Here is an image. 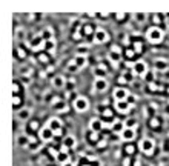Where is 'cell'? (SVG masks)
<instances>
[{
	"mask_svg": "<svg viewBox=\"0 0 169 166\" xmlns=\"http://www.w3.org/2000/svg\"><path fill=\"white\" fill-rule=\"evenodd\" d=\"M37 60H39L40 63H49V54H46V52H39Z\"/></svg>",
	"mask_w": 169,
	"mask_h": 166,
	"instance_id": "f1b7e54d",
	"label": "cell"
},
{
	"mask_svg": "<svg viewBox=\"0 0 169 166\" xmlns=\"http://www.w3.org/2000/svg\"><path fill=\"white\" fill-rule=\"evenodd\" d=\"M134 56H135V51L132 49V48H126L125 49V57H126V60L129 62V60H132L134 59Z\"/></svg>",
	"mask_w": 169,
	"mask_h": 166,
	"instance_id": "d6a6232c",
	"label": "cell"
},
{
	"mask_svg": "<svg viewBox=\"0 0 169 166\" xmlns=\"http://www.w3.org/2000/svg\"><path fill=\"white\" fill-rule=\"evenodd\" d=\"M52 71H54V66H52V65H49V66L46 68V72H52Z\"/></svg>",
	"mask_w": 169,
	"mask_h": 166,
	"instance_id": "680465c9",
	"label": "cell"
},
{
	"mask_svg": "<svg viewBox=\"0 0 169 166\" xmlns=\"http://www.w3.org/2000/svg\"><path fill=\"white\" fill-rule=\"evenodd\" d=\"M132 17L135 19V22H140V23H143V22H146V17H148V14H146V13H135Z\"/></svg>",
	"mask_w": 169,
	"mask_h": 166,
	"instance_id": "4316f807",
	"label": "cell"
},
{
	"mask_svg": "<svg viewBox=\"0 0 169 166\" xmlns=\"http://www.w3.org/2000/svg\"><path fill=\"white\" fill-rule=\"evenodd\" d=\"M51 83H52V86H54L56 89H63L65 85H66V79H65L63 75H56Z\"/></svg>",
	"mask_w": 169,
	"mask_h": 166,
	"instance_id": "d6986e66",
	"label": "cell"
},
{
	"mask_svg": "<svg viewBox=\"0 0 169 166\" xmlns=\"http://www.w3.org/2000/svg\"><path fill=\"white\" fill-rule=\"evenodd\" d=\"M29 48H31V51H34V52L43 51V49H45V40H43V37H42L40 34H37L36 37H33V40L29 42Z\"/></svg>",
	"mask_w": 169,
	"mask_h": 166,
	"instance_id": "5b68a950",
	"label": "cell"
},
{
	"mask_svg": "<svg viewBox=\"0 0 169 166\" xmlns=\"http://www.w3.org/2000/svg\"><path fill=\"white\" fill-rule=\"evenodd\" d=\"M72 62L77 65L79 69H83V68L88 65V57H86V54H77V56L72 59Z\"/></svg>",
	"mask_w": 169,
	"mask_h": 166,
	"instance_id": "5bb4252c",
	"label": "cell"
},
{
	"mask_svg": "<svg viewBox=\"0 0 169 166\" xmlns=\"http://www.w3.org/2000/svg\"><path fill=\"white\" fill-rule=\"evenodd\" d=\"M98 16H100V17H108L109 14H108V13H102V14H98Z\"/></svg>",
	"mask_w": 169,
	"mask_h": 166,
	"instance_id": "91938a15",
	"label": "cell"
},
{
	"mask_svg": "<svg viewBox=\"0 0 169 166\" xmlns=\"http://www.w3.org/2000/svg\"><path fill=\"white\" fill-rule=\"evenodd\" d=\"M129 95H131V92L128 89H125V88H115L112 91V98L115 102H125V100L129 98Z\"/></svg>",
	"mask_w": 169,
	"mask_h": 166,
	"instance_id": "ba28073f",
	"label": "cell"
},
{
	"mask_svg": "<svg viewBox=\"0 0 169 166\" xmlns=\"http://www.w3.org/2000/svg\"><path fill=\"white\" fill-rule=\"evenodd\" d=\"M140 151H141L143 154H146V155L154 154V151H155V141H154L152 138H149V137L141 138V140H140Z\"/></svg>",
	"mask_w": 169,
	"mask_h": 166,
	"instance_id": "3957f363",
	"label": "cell"
},
{
	"mask_svg": "<svg viewBox=\"0 0 169 166\" xmlns=\"http://www.w3.org/2000/svg\"><path fill=\"white\" fill-rule=\"evenodd\" d=\"M135 137H137V131L132 129V128H125L121 131V134H120V138L123 141H128V143L132 141V140H135Z\"/></svg>",
	"mask_w": 169,
	"mask_h": 166,
	"instance_id": "8fae6325",
	"label": "cell"
},
{
	"mask_svg": "<svg viewBox=\"0 0 169 166\" xmlns=\"http://www.w3.org/2000/svg\"><path fill=\"white\" fill-rule=\"evenodd\" d=\"M17 117H19L20 120H26V118H29V109H20V111L17 112Z\"/></svg>",
	"mask_w": 169,
	"mask_h": 166,
	"instance_id": "f546056e",
	"label": "cell"
},
{
	"mask_svg": "<svg viewBox=\"0 0 169 166\" xmlns=\"http://www.w3.org/2000/svg\"><path fill=\"white\" fill-rule=\"evenodd\" d=\"M95 146H97V149H105V148L108 146V141H106V140L103 138V140H100V141H98V143H97Z\"/></svg>",
	"mask_w": 169,
	"mask_h": 166,
	"instance_id": "c3c4849f",
	"label": "cell"
},
{
	"mask_svg": "<svg viewBox=\"0 0 169 166\" xmlns=\"http://www.w3.org/2000/svg\"><path fill=\"white\" fill-rule=\"evenodd\" d=\"M108 40H109V34H108V31L103 29V28H97L95 33H94V43H97V45H103V43H106Z\"/></svg>",
	"mask_w": 169,
	"mask_h": 166,
	"instance_id": "8992f818",
	"label": "cell"
},
{
	"mask_svg": "<svg viewBox=\"0 0 169 166\" xmlns=\"http://www.w3.org/2000/svg\"><path fill=\"white\" fill-rule=\"evenodd\" d=\"M37 135H39V140H42V141H51L54 138V131L49 129L48 126H43V128H40Z\"/></svg>",
	"mask_w": 169,
	"mask_h": 166,
	"instance_id": "30bf717a",
	"label": "cell"
},
{
	"mask_svg": "<svg viewBox=\"0 0 169 166\" xmlns=\"http://www.w3.org/2000/svg\"><path fill=\"white\" fill-rule=\"evenodd\" d=\"M115 111L117 112H120V114H128L131 109H132V106L134 105H131L128 100H125V102H115Z\"/></svg>",
	"mask_w": 169,
	"mask_h": 166,
	"instance_id": "7c38bea8",
	"label": "cell"
},
{
	"mask_svg": "<svg viewBox=\"0 0 169 166\" xmlns=\"http://www.w3.org/2000/svg\"><path fill=\"white\" fill-rule=\"evenodd\" d=\"M68 71H69V72H77V71H80V69H79V68H77V65L71 60V62L68 63Z\"/></svg>",
	"mask_w": 169,
	"mask_h": 166,
	"instance_id": "f35d334b",
	"label": "cell"
},
{
	"mask_svg": "<svg viewBox=\"0 0 169 166\" xmlns=\"http://www.w3.org/2000/svg\"><path fill=\"white\" fill-rule=\"evenodd\" d=\"M125 126L135 129V128H137V120H135V118H128V120H125Z\"/></svg>",
	"mask_w": 169,
	"mask_h": 166,
	"instance_id": "d590c367",
	"label": "cell"
},
{
	"mask_svg": "<svg viewBox=\"0 0 169 166\" xmlns=\"http://www.w3.org/2000/svg\"><path fill=\"white\" fill-rule=\"evenodd\" d=\"M39 34L43 37V40H45V42H48V40H54V29H52L51 26L43 28V29H42Z\"/></svg>",
	"mask_w": 169,
	"mask_h": 166,
	"instance_id": "ac0fdd59",
	"label": "cell"
},
{
	"mask_svg": "<svg viewBox=\"0 0 169 166\" xmlns=\"http://www.w3.org/2000/svg\"><path fill=\"white\" fill-rule=\"evenodd\" d=\"M117 82H118L120 85H126V83H128V77H126V75H120V77L117 79Z\"/></svg>",
	"mask_w": 169,
	"mask_h": 166,
	"instance_id": "f907efd6",
	"label": "cell"
},
{
	"mask_svg": "<svg viewBox=\"0 0 169 166\" xmlns=\"http://www.w3.org/2000/svg\"><path fill=\"white\" fill-rule=\"evenodd\" d=\"M45 49H46L49 54H54V52H56V40H48V42H45Z\"/></svg>",
	"mask_w": 169,
	"mask_h": 166,
	"instance_id": "cb8c5ba5",
	"label": "cell"
},
{
	"mask_svg": "<svg viewBox=\"0 0 169 166\" xmlns=\"http://www.w3.org/2000/svg\"><path fill=\"white\" fill-rule=\"evenodd\" d=\"M148 89H149L151 92H157L158 86H157V83H155V82H152V83H148Z\"/></svg>",
	"mask_w": 169,
	"mask_h": 166,
	"instance_id": "7dc6e473",
	"label": "cell"
},
{
	"mask_svg": "<svg viewBox=\"0 0 169 166\" xmlns=\"http://www.w3.org/2000/svg\"><path fill=\"white\" fill-rule=\"evenodd\" d=\"M36 17H37V14H28V20H29V22H36V20H34Z\"/></svg>",
	"mask_w": 169,
	"mask_h": 166,
	"instance_id": "9f6ffc18",
	"label": "cell"
},
{
	"mask_svg": "<svg viewBox=\"0 0 169 166\" xmlns=\"http://www.w3.org/2000/svg\"><path fill=\"white\" fill-rule=\"evenodd\" d=\"M20 105H22V98H20L19 95H14V97H13V106H14V108H19Z\"/></svg>",
	"mask_w": 169,
	"mask_h": 166,
	"instance_id": "b9f144b4",
	"label": "cell"
},
{
	"mask_svg": "<svg viewBox=\"0 0 169 166\" xmlns=\"http://www.w3.org/2000/svg\"><path fill=\"white\" fill-rule=\"evenodd\" d=\"M13 92H14V95H19V92H20V85L17 83V80L13 83Z\"/></svg>",
	"mask_w": 169,
	"mask_h": 166,
	"instance_id": "f6af8a7d",
	"label": "cell"
},
{
	"mask_svg": "<svg viewBox=\"0 0 169 166\" xmlns=\"http://www.w3.org/2000/svg\"><path fill=\"white\" fill-rule=\"evenodd\" d=\"M25 37V29H22V28H19L17 31H16V39H19V40H22Z\"/></svg>",
	"mask_w": 169,
	"mask_h": 166,
	"instance_id": "ee69618b",
	"label": "cell"
},
{
	"mask_svg": "<svg viewBox=\"0 0 169 166\" xmlns=\"http://www.w3.org/2000/svg\"><path fill=\"white\" fill-rule=\"evenodd\" d=\"M74 109L77 112H86L89 109V100L83 95H79L74 98Z\"/></svg>",
	"mask_w": 169,
	"mask_h": 166,
	"instance_id": "277c9868",
	"label": "cell"
},
{
	"mask_svg": "<svg viewBox=\"0 0 169 166\" xmlns=\"http://www.w3.org/2000/svg\"><path fill=\"white\" fill-rule=\"evenodd\" d=\"M56 161H57L59 164H65V163H68V161H69V152L60 151L59 155H57V158H56Z\"/></svg>",
	"mask_w": 169,
	"mask_h": 166,
	"instance_id": "603a6c76",
	"label": "cell"
},
{
	"mask_svg": "<svg viewBox=\"0 0 169 166\" xmlns=\"http://www.w3.org/2000/svg\"><path fill=\"white\" fill-rule=\"evenodd\" d=\"M152 22H154V26H158L163 20H161V16L160 14H152Z\"/></svg>",
	"mask_w": 169,
	"mask_h": 166,
	"instance_id": "8d00e7d4",
	"label": "cell"
},
{
	"mask_svg": "<svg viewBox=\"0 0 169 166\" xmlns=\"http://www.w3.org/2000/svg\"><path fill=\"white\" fill-rule=\"evenodd\" d=\"M123 166H131V157L129 155H126L123 158Z\"/></svg>",
	"mask_w": 169,
	"mask_h": 166,
	"instance_id": "f5cc1de1",
	"label": "cell"
},
{
	"mask_svg": "<svg viewBox=\"0 0 169 166\" xmlns=\"http://www.w3.org/2000/svg\"><path fill=\"white\" fill-rule=\"evenodd\" d=\"M88 140H89L91 143H95V145H97V143L100 141V138H98V132H92V131H91L89 135H88Z\"/></svg>",
	"mask_w": 169,
	"mask_h": 166,
	"instance_id": "1f68e13d",
	"label": "cell"
},
{
	"mask_svg": "<svg viewBox=\"0 0 169 166\" xmlns=\"http://www.w3.org/2000/svg\"><path fill=\"white\" fill-rule=\"evenodd\" d=\"M46 126L49 128V129H52V131H57V129H62V120L59 118V117H51L49 120H48V123H46Z\"/></svg>",
	"mask_w": 169,
	"mask_h": 166,
	"instance_id": "e0dca14e",
	"label": "cell"
},
{
	"mask_svg": "<svg viewBox=\"0 0 169 166\" xmlns=\"http://www.w3.org/2000/svg\"><path fill=\"white\" fill-rule=\"evenodd\" d=\"M109 51H114V52H118V54H121V48H120L118 45H112Z\"/></svg>",
	"mask_w": 169,
	"mask_h": 166,
	"instance_id": "816d5d0a",
	"label": "cell"
},
{
	"mask_svg": "<svg viewBox=\"0 0 169 166\" xmlns=\"http://www.w3.org/2000/svg\"><path fill=\"white\" fill-rule=\"evenodd\" d=\"M160 125H161V122H160V118H158V117L152 115V117L149 118V126H151L152 129H158V128H160Z\"/></svg>",
	"mask_w": 169,
	"mask_h": 166,
	"instance_id": "d4e9b609",
	"label": "cell"
},
{
	"mask_svg": "<svg viewBox=\"0 0 169 166\" xmlns=\"http://www.w3.org/2000/svg\"><path fill=\"white\" fill-rule=\"evenodd\" d=\"M103 128H105L103 120H100V118H97V117H94V118L89 120V129H91L92 132H100Z\"/></svg>",
	"mask_w": 169,
	"mask_h": 166,
	"instance_id": "4fadbf2b",
	"label": "cell"
},
{
	"mask_svg": "<svg viewBox=\"0 0 169 166\" xmlns=\"http://www.w3.org/2000/svg\"><path fill=\"white\" fill-rule=\"evenodd\" d=\"M126 126H125V122H121V120H117V118H114L112 122H111V131L112 132H117V134H121V131L125 129Z\"/></svg>",
	"mask_w": 169,
	"mask_h": 166,
	"instance_id": "2e32d148",
	"label": "cell"
},
{
	"mask_svg": "<svg viewBox=\"0 0 169 166\" xmlns=\"http://www.w3.org/2000/svg\"><path fill=\"white\" fill-rule=\"evenodd\" d=\"M102 115H103V118H111V120H114V118H112L114 114H112V109H111V108H105V109L102 111Z\"/></svg>",
	"mask_w": 169,
	"mask_h": 166,
	"instance_id": "e575fe53",
	"label": "cell"
},
{
	"mask_svg": "<svg viewBox=\"0 0 169 166\" xmlns=\"http://www.w3.org/2000/svg\"><path fill=\"white\" fill-rule=\"evenodd\" d=\"M108 88H109V82L105 77H100V79L94 80V85H92V91L94 92H105Z\"/></svg>",
	"mask_w": 169,
	"mask_h": 166,
	"instance_id": "52a82bcc",
	"label": "cell"
},
{
	"mask_svg": "<svg viewBox=\"0 0 169 166\" xmlns=\"http://www.w3.org/2000/svg\"><path fill=\"white\" fill-rule=\"evenodd\" d=\"M48 152H49V155H51V157L57 158V155H59V152H60V151H57L56 148H52V146H51V148H48Z\"/></svg>",
	"mask_w": 169,
	"mask_h": 166,
	"instance_id": "bcb514c9",
	"label": "cell"
},
{
	"mask_svg": "<svg viewBox=\"0 0 169 166\" xmlns=\"http://www.w3.org/2000/svg\"><path fill=\"white\" fill-rule=\"evenodd\" d=\"M82 37H83L82 31H80V29H75V31H74V34H72V39H74L75 42H80V40H82Z\"/></svg>",
	"mask_w": 169,
	"mask_h": 166,
	"instance_id": "74e56055",
	"label": "cell"
},
{
	"mask_svg": "<svg viewBox=\"0 0 169 166\" xmlns=\"http://www.w3.org/2000/svg\"><path fill=\"white\" fill-rule=\"evenodd\" d=\"M134 166H141V160H140V158H137V160L134 161Z\"/></svg>",
	"mask_w": 169,
	"mask_h": 166,
	"instance_id": "6f0895ef",
	"label": "cell"
},
{
	"mask_svg": "<svg viewBox=\"0 0 169 166\" xmlns=\"http://www.w3.org/2000/svg\"><path fill=\"white\" fill-rule=\"evenodd\" d=\"M144 79H146V82H148V83H152V82H154V79H155L154 71H148V74L144 75Z\"/></svg>",
	"mask_w": 169,
	"mask_h": 166,
	"instance_id": "ab89813d",
	"label": "cell"
},
{
	"mask_svg": "<svg viewBox=\"0 0 169 166\" xmlns=\"http://www.w3.org/2000/svg\"><path fill=\"white\" fill-rule=\"evenodd\" d=\"M164 37V31L160 28V26H149L146 29V40L149 43H160Z\"/></svg>",
	"mask_w": 169,
	"mask_h": 166,
	"instance_id": "6da1fadb",
	"label": "cell"
},
{
	"mask_svg": "<svg viewBox=\"0 0 169 166\" xmlns=\"http://www.w3.org/2000/svg\"><path fill=\"white\" fill-rule=\"evenodd\" d=\"M106 74H108V66L105 63H98L95 68H94V75L95 79H100V77H105L106 79Z\"/></svg>",
	"mask_w": 169,
	"mask_h": 166,
	"instance_id": "9a60e30c",
	"label": "cell"
},
{
	"mask_svg": "<svg viewBox=\"0 0 169 166\" xmlns=\"http://www.w3.org/2000/svg\"><path fill=\"white\" fill-rule=\"evenodd\" d=\"M28 138H29V145H36V143H37V138H36V137L28 135Z\"/></svg>",
	"mask_w": 169,
	"mask_h": 166,
	"instance_id": "db71d44e",
	"label": "cell"
},
{
	"mask_svg": "<svg viewBox=\"0 0 169 166\" xmlns=\"http://www.w3.org/2000/svg\"><path fill=\"white\" fill-rule=\"evenodd\" d=\"M60 135H63V129H57V131H54V137H60Z\"/></svg>",
	"mask_w": 169,
	"mask_h": 166,
	"instance_id": "11a10c76",
	"label": "cell"
},
{
	"mask_svg": "<svg viewBox=\"0 0 169 166\" xmlns=\"http://www.w3.org/2000/svg\"><path fill=\"white\" fill-rule=\"evenodd\" d=\"M28 143H29V138H28V137H20V138H19V145H20V146H26Z\"/></svg>",
	"mask_w": 169,
	"mask_h": 166,
	"instance_id": "681fc988",
	"label": "cell"
},
{
	"mask_svg": "<svg viewBox=\"0 0 169 166\" xmlns=\"http://www.w3.org/2000/svg\"><path fill=\"white\" fill-rule=\"evenodd\" d=\"M28 128H29V131H40V123L37 122V120H31L29 122V125H28Z\"/></svg>",
	"mask_w": 169,
	"mask_h": 166,
	"instance_id": "4dcf8cb0",
	"label": "cell"
},
{
	"mask_svg": "<svg viewBox=\"0 0 169 166\" xmlns=\"http://www.w3.org/2000/svg\"><path fill=\"white\" fill-rule=\"evenodd\" d=\"M134 152H135V146L131 145V143H128V145L125 146V154L131 157V155H134Z\"/></svg>",
	"mask_w": 169,
	"mask_h": 166,
	"instance_id": "836d02e7",
	"label": "cell"
},
{
	"mask_svg": "<svg viewBox=\"0 0 169 166\" xmlns=\"http://www.w3.org/2000/svg\"><path fill=\"white\" fill-rule=\"evenodd\" d=\"M62 166H74V163H71V161H68V163H65V164H62Z\"/></svg>",
	"mask_w": 169,
	"mask_h": 166,
	"instance_id": "94428289",
	"label": "cell"
},
{
	"mask_svg": "<svg viewBox=\"0 0 169 166\" xmlns=\"http://www.w3.org/2000/svg\"><path fill=\"white\" fill-rule=\"evenodd\" d=\"M131 69H132V74L135 75V77H144L146 74H148V63L144 62V60H135L134 63H132V66H131Z\"/></svg>",
	"mask_w": 169,
	"mask_h": 166,
	"instance_id": "7a4b0ae2",
	"label": "cell"
},
{
	"mask_svg": "<svg viewBox=\"0 0 169 166\" xmlns=\"http://www.w3.org/2000/svg\"><path fill=\"white\" fill-rule=\"evenodd\" d=\"M17 56H19V59H26V51L22 46H17Z\"/></svg>",
	"mask_w": 169,
	"mask_h": 166,
	"instance_id": "60d3db41",
	"label": "cell"
},
{
	"mask_svg": "<svg viewBox=\"0 0 169 166\" xmlns=\"http://www.w3.org/2000/svg\"><path fill=\"white\" fill-rule=\"evenodd\" d=\"M154 69L155 71H166L167 69V60L164 59H157L154 62Z\"/></svg>",
	"mask_w": 169,
	"mask_h": 166,
	"instance_id": "44dd1931",
	"label": "cell"
},
{
	"mask_svg": "<svg viewBox=\"0 0 169 166\" xmlns=\"http://www.w3.org/2000/svg\"><path fill=\"white\" fill-rule=\"evenodd\" d=\"M82 33H83L85 36H91V34H94V33H95V29L92 28V25H83Z\"/></svg>",
	"mask_w": 169,
	"mask_h": 166,
	"instance_id": "83f0119b",
	"label": "cell"
},
{
	"mask_svg": "<svg viewBox=\"0 0 169 166\" xmlns=\"http://www.w3.org/2000/svg\"><path fill=\"white\" fill-rule=\"evenodd\" d=\"M132 49L135 51V54H140L143 51V42L141 40H134L132 42Z\"/></svg>",
	"mask_w": 169,
	"mask_h": 166,
	"instance_id": "484cf974",
	"label": "cell"
},
{
	"mask_svg": "<svg viewBox=\"0 0 169 166\" xmlns=\"http://www.w3.org/2000/svg\"><path fill=\"white\" fill-rule=\"evenodd\" d=\"M114 17H115V20H117V22H123V20H125V19H126L128 16H126L125 13H117V14H115Z\"/></svg>",
	"mask_w": 169,
	"mask_h": 166,
	"instance_id": "7bdbcfd3",
	"label": "cell"
},
{
	"mask_svg": "<svg viewBox=\"0 0 169 166\" xmlns=\"http://www.w3.org/2000/svg\"><path fill=\"white\" fill-rule=\"evenodd\" d=\"M77 146V138L74 135H66L62 141V149L60 151H65V152H69V149H74Z\"/></svg>",
	"mask_w": 169,
	"mask_h": 166,
	"instance_id": "9c48e42d",
	"label": "cell"
},
{
	"mask_svg": "<svg viewBox=\"0 0 169 166\" xmlns=\"http://www.w3.org/2000/svg\"><path fill=\"white\" fill-rule=\"evenodd\" d=\"M52 108H54L57 112H60V114H63V112H68V111H69L68 103H66V102H60V100H59V102H57V103H56Z\"/></svg>",
	"mask_w": 169,
	"mask_h": 166,
	"instance_id": "7402d4cb",
	"label": "cell"
},
{
	"mask_svg": "<svg viewBox=\"0 0 169 166\" xmlns=\"http://www.w3.org/2000/svg\"><path fill=\"white\" fill-rule=\"evenodd\" d=\"M108 59H109V62L112 63V66L117 68L118 63H120V60H121V54L114 52V51H109V52H108Z\"/></svg>",
	"mask_w": 169,
	"mask_h": 166,
	"instance_id": "ffe728a7",
	"label": "cell"
}]
</instances>
